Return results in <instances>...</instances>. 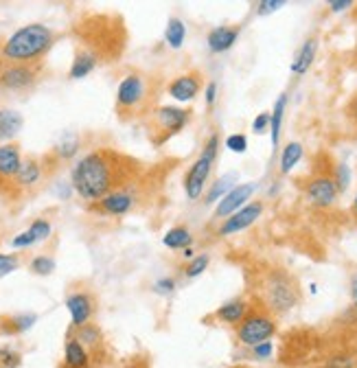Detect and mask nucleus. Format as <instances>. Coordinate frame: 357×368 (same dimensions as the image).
Here are the masks:
<instances>
[{
	"mask_svg": "<svg viewBox=\"0 0 357 368\" xmlns=\"http://www.w3.org/2000/svg\"><path fill=\"white\" fill-rule=\"evenodd\" d=\"M143 167L136 158L112 147L84 154L71 171V186L84 202L97 204L110 193L140 182Z\"/></svg>",
	"mask_w": 357,
	"mask_h": 368,
	"instance_id": "obj_1",
	"label": "nucleus"
},
{
	"mask_svg": "<svg viewBox=\"0 0 357 368\" xmlns=\"http://www.w3.org/2000/svg\"><path fill=\"white\" fill-rule=\"evenodd\" d=\"M160 95V82L156 77L130 71L116 88V101L114 110L121 121H134V119H147L156 108Z\"/></svg>",
	"mask_w": 357,
	"mask_h": 368,
	"instance_id": "obj_2",
	"label": "nucleus"
},
{
	"mask_svg": "<svg viewBox=\"0 0 357 368\" xmlns=\"http://www.w3.org/2000/svg\"><path fill=\"white\" fill-rule=\"evenodd\" d=\"M55 44V31L47 25L33 22L20 27L0 42V62L7 64H42Z\"/></svg>",
	"mask_w": 357,
	"mask_h": 368,
	"instance_id": "obj_3",
	"label": "nucleus"
},
{
	"mask_svg": "<svg viewBox=\"0 0 357 368\" xmlns=\"http://www.w3.org/2000/svg\"><path fill=\"white\" fill-rule=\"evenodd\" d=\"M254 292L259 305L274 316H283L300 303L298 281L289 272L278 270V267H272V270L259 274Z\"/></svg>",
	"mask_w": 357,
	"mask_h": 368,
	"instance_id": "obj_4",
	"label": "nucleus"
},
{
	"mask_svg": "<svg viewBox=\"0 0 357 368\" xmlns=\"http://www.w3.org/2000/svg\"><path fill=\"white\" fill-rule=\"evenodd\" d=\"M219 149H221L219 134L213 132L206 138L199 156L191 162V167H188V171L184 175V195L191 199V202H197V199L204 195L208 180H210V173H213V167L217 162Z\"/></svg>",
	"mask_w": 357,
	"mask_h": 368,
	"instance_id": "obj_5",
	"label": "nucleus"
},
{
	"mask_svg": "<svg viewBox=\"0 0 357 368\" xmlns=\"http://www.w3.org/2000/svg\"><path fill=\"white\" fill-rule=\"evenodd\" d=\"M191 123V110L177 106H158L147 116L149 138L153 145H164L171 136L180 134Z\"/></svg>",
	"mask_w": 357,
	"mask_h": 368,
	"instance_id": "obj_6",
	"label": "nucleus"
},
{
	"mask_svg": "<svg viewBox=\"0 0 357 368\" xmlns=\"http://www.w3.org/2000/svg\"><path fill=\"white\" fill-rule=\"evenodd\" d=\"M278 325H276V316L270 314L265 307H252L250 314L243 318L241 325L235 329V338L241 347H256V344L267 342L276 336Z\"/></svg>",
	"mask_w": 357,
	"mask_h": 368,
	"instance_id": "obj_7",
	"label": "nucleus"
},
{
	"mask_svg": "<svg viewBox=\"0 0 357 368\" xmlns=\"http://www.w3.org/2000/svg\"><path fill=\"white\" fill-rule=\"evenodd\" d=\"M42 64H7L0 62V88L7 93H27L38 84Z\"/></svg>",
	"mask_w": 357,
	"mask_h": 368,
	"instance_id": "obj_8",
	"label": "nucleus"
},
{
	"mask_svg": "<svg viewBox=\"0 0 357 368\" xmlns=\"http://www.w3.org/2000/svg\"><path fill=\"white\" fill-rule=\"evenodd\" d=\"M138 184L140 182L110 193L108 197L101 199V202L90 204V210H95V213H99V215H108V217H123V215L132 213V210H136L140 197H143Z\"/></svg>",
	"mask_w": 357,
	"mask_h": 368,
	"instance_id": "obj_9",
	"label": "nucleus"
},
{
	"mask_svg": "<svg viewBox=\"0 0 357 368\" xmlns=\"http://www.w3.org/2000/svg\"><path fill=\"white\" fill-rule=\"evenodd\" d=\"M338 184L331 173H316L311 175L305 184V197L311 206L316 208H331L338 202Z\"/></svg>",
	"mask_w": 357,
	"mask_h": 368,
	"instance_id": "obj_10",
	"label": "nucleus"
},
{
	"mask_svg": "<svg viewBox=\"0 0 357 368\" xmlns=\"http://www.w3.org/2000/svg\"><path fill=\"white\" fill-rule=\"evenodd\" d=\"M204 88V77L199 71H186L182 75L173 77V79L167 84V95L175 99L177 103H193L199 97Z\"/></svg>",
	"mask_w": 357,
	"mask_h": 368,
	"instance_id": "obj_11",
	"label": "nucleus"
},
{
	"mask_svg": "<svg viewBox=\"0 0 357 368\" xmlns=\"http://www.w3.org/2000/svg\"><path fill=\"white\" fill-rule=\"evenodd\" d=\"M256 191V184L254 182H243V184H235L230 191L219 199L215 204L213 210V219L221 221V219H228L230 215H235L237 210H241L245 204H250V197Z\"/></svg>",
	"mask_w": 357,
	"mask_h": 368,
	"instance_id": "obj_12",
	"label": "nucleus"
},
{
	"mask_svg": "<svg viewBox=\"0 0 357 368\" xmlns=\"http://www.w3.org/2000/svg\"><path fill=\"white\" fill-rule=\"evenodd\" d=\"M44 175H47V169H44V162L42 158H36V156H29V158L22 160V167L14 180V186H11L9 195L16 197V195H22V193H29L33 191L36 186H40V182L44 180Z\"/></svg>",
	"mask_w": 357,
	"mask_h": 368,
	"instance_id": "obj_13",
	"label": "nucleus"
},
{
	"mask_svg": "<svg viewBox=\"0 0 357 368\" xmlns=\"http://www.w3.org/2000/svg\"><path fill=\"white\" fill-rule=\"evenodd\" d=\"M22 151L18 143H5L0 145V193L11 191L14 180L22 167Z\"/></svg>",
	"mask_w": 357,
	"mask_h": 368,
	"instance_id": "obj_14",
	"label": "nucleus"
},
{
	"mask_svg": "<svg viewBox=\"0 0 357 368\" xmlns=\"http://www.w3.org/2000/svg\"><path fill=\"white\" fill-rule=\"evenodd\" d=\"M263 215V202H250L245 204L241 210H237L235 215H230L228 219H224L217 228V235L219 237H230V235H239L245 228H250L256 219Z\"/></svg>",
	"mask_w": 357,
	"mask_h": 368,
	"instance_id": "obj_15",
	"label": "nucleus"
},
{
	"mask_svg": "<svg viewBox=\"0 0 357 368\" xmlns=\"http://www.w3.org/2000/svg\"><path fill=\"white\" fill-rule=\"evenodd\" d=\"M66 307L71 311V320H73V329H79L84 325H88L95 314V296L86 289H79V292H73L66 298Z\"/></svg>",
	"mask_w": 357,
	"mask_h": 368,
	"instance_id": "obj_16",
	"label": "nucleus"
},
{
	"mask_svg": "<svg viewBox=\"0 0 357 368\" xmlns=\"http://www.w3.org/2000/svg\"><path fill=\"white\" fill-rule=\"evenodd\" d=\"M239 36H241V27H239V25L215 27V29L208 31L206 47H208L210 53L221 55V53H226V51H230L232 47H235L237 40H239Z\"/></svg>",
	"mask_w": 357,
	"mask_h": 368,
	"instance_id": "obj_17",
	"label": "nucleus"
},
{
	"mask_svg": "<svg viewBox=\"0 0 357 368\" xmlns=\"http://www.w3.org/2000/svg\"><path fill=\"white\" fill-rule=\"evenodd\" d=\"M250 309H252V303L250 300H245V298H232L228 300V303H224L221 307L215 309V314L213 318L217 322H221V325H228V327H239L243 318L250 314Z\"/></svg>",
	"mask_w": 357,
	"mask_h": 368,
	"instance_id": "obj_18",
	"label": "nucleus"
},
{
	"mask_svg": "<svg viewBox=\"0 0 357 368\" xmlns=\"http://www.w3.org/2000/svg\"><path fill=\"white\" fill-rule=\"evenodd\" d=\"M93 355L75 336H69L64 344V368H90Z\"/></svg>",
	"mask_w": 357,
	"mask_h": 368,
	"instance_id": "obj_19",
	"label": "nucleus"
},
{
	"mask_svg": "<svg viewBox=\"0 0 357 368\" xmlns=\"http://www.w3.org/2000/svg\"><path fill=\"white\" fill-rule=\"evenodd\" d=\"M316 53H318V38L311 36L303 42V47L298 49L296 58L292 62V73L298 75V77L305 75L311 69V64L316 62Z\"/></svg>",
	"mask_w": 357,
	"mask_h": 368,
	"instance_id": "obj_20",
	"label": "nucleus"
},
{
	"mask_svg": "<svg viewBox=\"0 0 357 368\" xmlns=\"http://www.w3.org/2000/svg\"><path fill=\"white\" fill-rule=\"evenodd\" d=\"M22 125H25V119L16 110L3 108L0 110V145L11 143V138H16Z\"/></svg>",
	"mask_w": 357,
	"mask_h": 368,
	"instance_id": "obj_21",
	"label": "nucleus"
},
{
	"mask_svg": "<svg viewBox=\"0 0 357 368\" xmlns=\"http://www.w3.org/2000/svg\"><path fill=\"white\" fill-rule=\"evenodd\" d=\"M79 147H82V138L77 136V134H73V132H66L64 136L58 140V145L53 147L51 158L58 164L66 162V160H71V158H75L77 154H79Z\"/></svg>",
	"mask_w": 357,
	"mask_h": 368,
	"instance_id": "obj_22",
	"label": "nucleus"
},
{
	"mask_svg": "<svg viewBox=\"0 0 357 368\" xmlns=\"http://www.w3.org/2000/svg\"><path fill=\"white\" fill-rule=\"evenodd\" d=\"M73 331H75V338L79 340L88 351H90V355L103 351V344H106L103 333L95 325V322H88V325H84L79 329H73Z\"/></svg>",
	"mask_w": 357,
	"mask_h": 368,
	"instance_id": "obj_23",
	"label": "nucleus"
},
{
	"mask_svg": "<svg viewBox=\"0 0 357 368\" xmlns=\"http://www.w3.org/2000/svg\"><path fill=\"white\" fill-rule=\"evenodd\" d=\"M99 66V58L93 51L79 49L75 53V60L71 66V79H84V77L90 75Z\"/></svg>",
	"mask_w": 357,
	"mask_h": 368,
	"instance_id": "obj_24",
	"label": "nucleus"
},
{
	"mask_svg": "<svg viewBox=\"0 0 357 368\" xmlns=\"http://www.w3.org/2000/svg\"><path fill=\"white\" fill-rule=\"evenodd\" d=\"M285 108H287V95L283 93L274 101V108L270 112V138H272V149H278L281 143V130H283V119H285Z\"/></svg>",
	"mask_w": 357,
	"mask_h": 368,
	"instance_id": "obj_25",
	"label": "nucleus"
},
{
	"mask_svg": "<svg viewBox=\"0 0 357 368\" xmlns=\"http://www.w3.org/2000/svg\"><path fill=\"white\" fill-rule=\"evenodd\" d=\"M162 243H164V248H169V250H186V248H191L193 235L186 226H173L164 232Z\"/></svg>",
	"mask_w": 357,
	"mask_h": 368,
	"instance_id": "obj_26",
	"label": "nucleus"
},
{
	"mask_svg": "<svg viewBox=\"0 0 357 368\" xmlns=\"http://www.w3.org/2000/svg\"><path fill=\"white\" fill-rule=\"evenodd\" d=\"M38 322L36 314H18V316H7L0 318V331L3 333H25Z\"/></svg>",
	"mask_w": 357,
	"mask_h": 368,
	"instance_id": "obj_27",
	"label": "nucleus"
},
{
	"mask_svg": "<svg viewBox=\"0 0 357 368\" xmlns=\"http://www.w3.org/2000/svg\"><path fill=\"white\" fill-rule=\"evenodd\" d=\"M303 154H305V149H303V145H300V143H296V140L287 143L283 147V151H281V173L283 175L292 173L294 167L303 160Z\"/></svg>",
	"mask_w": 357,
	"mask_h": 368,
	"instance_id": "obj_28",
	"label": "nucleus"
},
{
	"mask_svg": "<svg viewBox=\"0 0 357 368\" xmlns=\"http://www.w3.org/2000/svg\"><path fill=\"white\" fill-rule=\"evenodd\" d=\"M184 38H186V27L180 18H169L167 22V29H164V42L169 44L171 49H182L184 44Z\"/></svg>",
	"mask_w": 357,
	"mask_h": 368,
	"instance_id": "obj_29",
	"label": "nucleus"
},
{
	"mask_svg": "<svg viewBox=\"0 0 357 368\" xmlns=\"http://www.w3.org/2000/svg\"><path fill=\"white\" fill-rule=\"evenodd\" d=\"M208 265H210V254H206V252L204 254H197V256H193V259L184 265V276L186 278L202 276L208 270Z\"/></svg>",
	"mask_w": 357,
	"mask_h": 368,
	"instance_id": "obj_30",
	"label": "nucleus"
},
{
	"mask_svg": "<svg viewBox=\"0 0 357 368\" xmlns=\"http://www.w3.org/2000/svg\"><path fill=\"white\" fill-rule=\"evenodd\" d=\"M230 177H221V180H217L215 184H210V188L204 193V204H217L221 197H224L228 191H230Z\"/></svg>",
	"mask_w": 357,
	"mask_h": 368,
	"instance_id": "obj_31",
	"label": "nucleus"
},
{
	"mask_svg": "<svg viewBox=\"0 0 357 368\" xmlns=\"http://www.w3.org/2000/svg\"><path fill=\"white\" fill-rule=\"evenodd\" d=\"M29 267H31L33 274L47 276V274H51L55 270V259H53V256H49V254H38V256H33V259H31Z\"/></svg>",
	"mask_w": 357,
	"mask_h": 368,
	"instance_id": "obj_32",
	"label": "nucleus"
},
{
	"mask_svg": "<svg viewBox=\"0 0 357 368\" xmlns=\"http://www.w3.org/2000/svg\"><path fill=\"white\" fill-rule=\"evenodd\" d=\"M333 180H336V184H338V191L340 193H344L349 188V184H351V169L344 162H338L336 167H333Z\"/></svg>",
	"mask_w": 357,
	"mask_h": 368,
	"instance_id": "obj_33",
	"label": "nucleus"
},
{
	"mask_svg": "<svg viewBox=\"0 0 357 368\" xmlns=\"http://www.w3.org/2000/svg\"><path fill=\"white\" fill-rule=\"evenodd\" d=\"M322 368H357V358L353 353H340V355H333L329 358Z\"/></svg>",
	"mask_w": 357,
	"mask_h": 368,
	"instance_id": "obj_34",
	"label": "nucleus"
},
{
	"mask_svg": "<svg viewBox=\"0 0 357 368\" xmlns=\"http://www.w3.org/2000/svg\"><path fill=\"white\" fill-rule=\"evenodd\" d=\"M29 230H31V235L36 237L38 241H47L51 237V232H53L51 221L44 219V217H38L36 221H33V224L29 226Z\"/></svg>",
	"mask_w": 357,
	"mask_h": 368,
	"instance_id": "obj_35",
	"label": "nucleus"
},
{
	"mask_svg": "<svg viewBox=\"0 0 357 368\" xmlns=\"http://www.w3.org/2000/svg\"><path fill=\"white\" fill-rule=\"evenodd\" d=\"M226 149H230L232 154H245L248 151V138L243 134H230L226 138Z\"/></svg>",
	"mask_w": 357,
	"mask_h": 368,
	"instance_id": "obj_36",
	"label": "nucleus"
},
{
	"mask_svg": "<svg viewBox=\"0 0 357 368\" xmlns=\"http://www.w3.org/2000/svg\"><path fill=\"white\" fill-rule=\"evenodd\" d=\"M20 267V259L18 254H0V278L16 272Z\"/></svg>",
	"mask_w": 357,
	"mask_h": 368,
	"instance_id": "obj_37",
	"label": "nucleus"
},
{
	"mask_svg": "<svg viewBox=\"0 0 357 368\" xmlns=\"http://www.w3.org/2000/svg\"><path fill=\"white\" fill-rule=\"evenodd\" d=\"M250 351H252V358H254V360L265 362V360H270V358H272V353H274V344H272L270 340H267V342L256 344V347H252Z\"/></svg>",
	"mask_w": 357,
	"mask_h": 368,
	"instance_id": "obj_38",
	"label": "nucleus"
},
{
	"mask_svg": "<svg viewBox=\"0 0 357 368\" xmlns=\"http://www.w3.org/2000/svg\"><path fill=\"white\" fill-rule=\"evenodd\" d=\"M283 7H285V0H261V3H256V16L274 14V11L283 9Z\"/></svg>",
	"mask_w": 357,
	"mask_h": 368,
	"instance_id": "obj_39",
	"label": "nucleus"
},
{
	"mask_svg": "<svg viewBox=\"0 0 357 368\" xmlns=\"http://www.w3.org/2000/svg\"><path fill=\"white\" fill-rule=\"evenodd\" d=\"M20 366V353L11 349H0V368H18Z\"/></svg>",
	"mask_w": 357,
	"mask_h": 368,
	"instance_id": "obj_40",
	"label": "nucleus"
},
{
	"mask_svg": "<svg viewBox=\"0 0 357 368\" xmlns=\"http://www.w3.org/2000/svg\"><path fill=\"white\" fill-rule=\"evenodd\" d=\"M33 243H38V239L31 235V230L27 228L25 232H20V235H16L14 239H11V248L16 250H22V248H31Z\"/></svg>",
	"mask_w": 357,
	"mask_h": 368,
	"instance_id": "obj_41",
	"label": "nucleus"
},
{
	"mask_svg": "<svg viewBox=\"0 0 357 368\" xmlns=\"http://www.w3.org/2000/svg\"><path fill=\"white\" fill-rule=\"evenodd\" d=\"M173 289H175V278H171V276H162V278H158V281L153 283V292L156 294L169 296V294H173Z\"/></svg>",
	"mask_w": 357,
	"mask_h": 368,
	"instance_id": "obj_42",
	"label": "nucleus"
},
{
	"mask_svg": "<svg viewBox=\"0 0 357 368\" xmlns=\"http://www.w3.org/2000/svg\"><path fill=\"white\" fill-rule=\"evenodd\" d=\"M252 132H254V134H265V132H270V112L256 114V119L252 121Z\"/></svg>",
	"mask_w": 357,
	"mask_h": 368,
	"instance_id": "obj_43",
	"label": "nucleus"
},
{
	"mask_svg": "<svg viewBox=\"0 0 357 368\" xmlns=\"http://www.w3.org/2000/svg\"><path fill=\"white\" fill-rule=\"evenodd\" d=\"M217 97H219V86H217V82H208V84L204 86V101H206V106L213 108V106L217 103Z\"/></svg>",
	"mask_w": 357,
	"mask_h": 368,
	"instance_id": "obj_44",
	"label": "nucleus"
},
{
	"mask_svg": "<svg viewBox=\"0 0 357 368\" xmlns=\"http://www.w3.org/2000/svg\"><path fill=\"white\" fill-rule=\"evenodd\" d=\"M349 7H353L351 0H331V3H329L331 11H344V9H349Z\"/></svg>",
	"mask_w": 357,
	"mask_h": 368,
	"instance_id": "obj_45",
	"label": "nucleus"
},
{
	"mask_svg": "<svg viewBox=\"0 0 357 368\" xmlns=\"http://www.w3.org/2000/svg\"><path fill=\"white\" fill-rule=\"evenodd\" d=\"M351 300H353V307L357 309V274H353L351 278Z\"/></svg>",
	"mask_w": 357,
	"mask_h": 368,
	"instance_id": "obj_46",
	"label": "nucleus"
},
{
	"mask_svg": "<svg viewBox=\"0 0 357 368\" xmlns=\"http://www.w3.org/2000/svg\"><path fill=\"white\" fill-rule=\"evenodd\" d=\"M349 116L357 123V93L353 95V99H351V103H349Z\"/></svg>",
	"mask_w": 357,
	"mask_h": 368,
	"instance_id": "obj_47",
	"label": "nucleus"
},
{
	"mask_svg": "<svg viewBox=\"0 0 357 368\" xmlns=\"http://www.w3.org/2000/svg\"><path fill=\"white\" fill-rule=\"evenodd\" d=\"M182 256H184V259H186V261H191V259H193V256H195L193 248H186V250H182Z\"/></svg>",
	"mask_w": 357,
	"mask_h": 368,
	"instance_id": "obj_48",
	"label": "nucleus"
},
{
	"mask_svg": "<svg viewBox=\"0 0 357 368\" xmlns=\"http://www.w3.org/2000/svg\"><path fill=\"white\" fill-rule=\"evenodd\" d=\"M351 213H353V217L357 219V193H355V197H353V204H351Z\"/></svg>",
	"mask_w": 357,
	"mask_h": 368,
	"instance_id": "obj_49",
	"label": "nucleus"
}]
</instances>
